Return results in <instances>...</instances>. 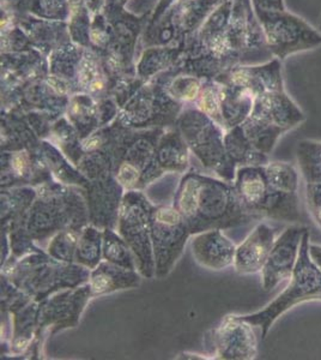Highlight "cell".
<instances>
[{"label":"cell","mask_w":321,"mask_h":360,"mask_svg":"<svg viewBox=\"0 0 321 360\" xmlns=\"http://www.w3.org/2000/svg\"><path fill=\"white\" fill-rule=\"evenodd\" d=\"M237 193L251 215L291 224L301 219L299 193H288L275 186L266 176L265 165L240 169Z\"/></svg>","instance_id":"cell-2"},{"label":"cell","mask_w":321,"mask_h":360,"mask_svg":"<svg viewBox=\"0 0 321 360\" xmlns=\"http://www.w3.org/2000/svg\"><path fill=\"white\" fill-rule=\"evenodd\" d=\"M119 1H120V3H125V1H126V0H119Z\"/></svg>","instance_id":"cell-15"},{"label":"cell","mask_w":321,"mask_h":360,"mask_svg":"<svg viewBox=\"0 0 321 360\" xmlns=\"http://www.w3.org/2000/svg\"><path fill=\"white\" fill-rule=\"evenodd\" d=\"M254 13L264 32L268 49L273 57L281 62L290 56L307 52L321 45L320 32L287 8H254Z\"/></svg>","instance_id":"cell-3"},{"label":"cell","mask_w":321,"mask_h":360,"mask_svg":"<svg viewBox=\"0 0 321 360\" xmlns=\"http://www.w3.org/2000/svg\"><path fill=\"white\" fill-rule=\"evenodd\" d=\"M253 8L261 10H285L284 0H252Z\"/></svg>","instance_id":"cell-12"},{"label":"cell","mask_w":321,"mask_h":360,"mask_svg":"<svg viewBox=\"0 0 321 360\" xmlns=\"http://www.w3.org/2000/svg\"><path fill=\"white\" fill-rule=\"evenodd\" d=\"M305 188L309 215L321 229V183H306Z\"/></svg>","instance_id":"cell-11"},{"label":"cell","mask_w":321,"mask_h":360,"mask_svg":"<svg viewBox=\"0 0 321 360\" xmlns=\"http://www.w3.org/2000/svg\"><path fill=\"white\" fill-rule=\"evenodd\" d=\"M240 127L253 147L266 155L273 153L282 136L289 132L283 127L268 123L252 115H249Z\"/></svg>","instance_id":"cell-8"},{"label":"cell","mask_w":321,"mask_h":360,"mask_svg":"<svg viewBox=\"0 0 321 360\" xmlns=\"http://www.w3.org/2000/svg\"><path fill=\"white\" fill-rule=\"evenodd\" d=\"M223 82L244 86L254 96L284 90L282 62L273 58L256 65H239L224 71Z\"/></svg>","instance_id":"cell-5"},{"label":"cell","mask_w":321,"mask_h":360,"mask_svg":"<svg viewBox=\"0 0 321 360\" xmlns=\"http://www.w3.org/2000/svg\"><path fill=\"white\" fill-rule=\"evenodd\" d=\"M33 13L48 21H65L70 17L67 0H35Z\"/></svg>","instance_id":"cell-10"},{"label":"cell","mask_w":321,"mask_h":360,"mask_svg":"<svg viewBox=\"0 0 321 360\" xmlns=\"http://www.w3.org/2000/svg\"><path fill=\"white\" fill-rule=\"evenodd\" d=\"M276 240V232L266 224H261L244 244L235 251V266L242 274L261 271Z\"/></svg>","instance_id":"cell-7"},{"label":"cell","mask_w":321,"mask_h":360,"mask_svg":"<svg viewBox=\"0 0 321 360\" xmlns=\"http://www.w3.org/2000/svg\"><path fill=\"white\" fill-rule=\"evenodd\" d=\"M309 244L310 234L308 231L302 239L296 266L284 291L261 311L241 317L253 327L261 328L264 338L277 319L294 307L307 302H321V271L309 257Z\"/></svg>","instance_id":"cell-1"},{"label":"cell","mask_w":321,"mask_h":360,"mask_svg":"<svg viewBox=\"0 0 321 360\" xmlns=\"http://www.w3.org/2000/svg\"><path fill=\"white\" fill-rule=\"evenodd\" d=\"M252 117L291 131L306 120L305 112L284 90L270 91L256 96Z\"/></svg>","instance_id":"cell-6"},{"label":"cell","mask_w":321,"mask_h":360,"mask_svg":"<svg viewBox=\"0 0 321 360\" xmlns=\"http://www.w3.org/2000/svg\"><path fill=\"white\" fill-rule=\"evenodd\" d=\"M308 252L309 257L312 259V262H313L317 269L321 271V245L310 243V244H309Z\"/></svg>","instance_id":"cell-13"},{"label":"cell","mask_w":321,"mask_h":360,"mask_svg":"<svg viewBox=\"0 0 321 360\" xmlns=\"http://www.w3.org/2000/svg\"><path fill=\"white\" fill-rule=\"evenodd\" d=\"M296 161L305 183H321V141L301 139L296 146Z\"/></svg>","instance_id":"cell-9"},{"label":"cell","mask_w":321,"mask_h":360,"mask_svg":"<svg viewBox=\"0 0 321 360\" xmlns=\"http://www.w3.org/2000/svg\"><path fill=\"white\" fill-rule=\"evenodd\" d=\"M317 30H319V32L321 33V16L320 20H319V25H317Z\"/></svg>","instance_id":"cell-14"},{"label":"cell","mask_w":321,"mask_h":360,"mask_svg":"<svg viewBox=\"0 0 321 360\" xmlns=\"http://www.w3.org/2000/svg\"><path fill=\"white\" fill-rule=\"evenodd\" d=\"M308 227L293 224L276 238L271 252L261 269V278L265 291H271L284 280L291 278L296 266L302 239Z\"/></svg>","instance_id":"cell-4"}]
</instances>
